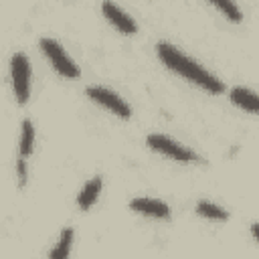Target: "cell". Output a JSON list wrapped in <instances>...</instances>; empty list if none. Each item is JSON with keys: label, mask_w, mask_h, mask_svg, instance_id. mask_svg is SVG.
I'll return each instance as SVG.
<instances>
[{"label": "cell", "mask_w": 259, "mask_h": 259, "mask_svg": "<svg viewBox=\"0 0 259 259\" xmlns=\"http://www.w3.org/2000/svg\"><path fill=\"white\" fill-rule=\"evenodd\" d=\"M158 57L164 61V65L172 71H176L178 75L186 77L188 81L200 85L202 89L210 91V93H223L225 85L223 81H219L214 75H210L206 69H202L198 63H194L192 59H188L184 53H180L176 47H172L170 42H158L156 45Z\"/></svg>", "instance_id": "obj_1"}, {"label": "cell", "mask_w": 259, "mask_h": 259, "mask_svg": "<svg viewBox=\"0 0 259 259\" xmlns=\"http://www.w3.org/2000/svg\"><path fill=\"white\" fill-rule=\"evenodd\" d=\"M40 49H42V53L49 57V61L53 63V67L57 69V73H61V75H65V77H79L77 65L69 59V55L65 53V49H63L55 38L42 36V38H40Z\"/></svg>", "instance_id": "obj_2"}, {"label": "cell", "mask_w": 259, "mask_h": 259, "mask_svg": "<svg viewBox=\"0 0 259 259\" xmlns=\"http://www.w3.org/2000/svg\"><path fill=\"white\" fill-rule=\"evenodd\" d=\"M148 146L156 152H162L166 156H170L172 160H178V162H196L200 160L192 150L180 146L178 142L170 140L168 136H162V134H150L148 136Z\"/></svg>", "instance_id": "obj_3"}, {"label": "cell", "mask_w": 259, "mask_h": 259, "mask_svg": "<svg viewBox=\"0 0 259 259\" xmlns=\"http://www.w3.org/2000/svg\"><path fill=\"white\" fill-rule=\"evenodd\" d=\"M10 73H12V85H14V95L18 103H26L28 99V77H30V67L28 59L24 53H14L10 61Z\"/></svg>", "instance_id": "obj_4"}, {"label": "cell", "mask_w": 259, "mask_h": 259, "mask_svg": "<svg viewBox=\"0 0 259 259\" xmlns=\"http://www.w3.org/2000/svg\"><path fill=\"white\" fill-rule=\"evenodd\" d=\"M87 95H89L93 101H97V103H101L103 107H107L109 111H113L115 115H119V117H130V115H132L130 105H127L119 95H115L113 91H109V89H105V87L91 85V87H87Z\"/></svg>", "instance_id": "obj_5"}, {"label": "cell", "mask_w": 259, "mask_h": 259, "mask_svg": "<svg viewBox=\"0 0 259 259\" xmlns=\"http://www.w3.org/2000/svg\"><path fill=\"white\" fill-rule=\"evenodd\" d=\"M101 10H103V14L107 16V20L113 22L121 32L134 34V32L138 30L136 20H134L130 14H125L117 4H113V2H103V4H101Z\"/></svg>", "instance_id": "obj_6"}, {"label": "cell", "mask_w": 259, "mask_h": 259, "mask_svg": "<svg viewBox=\"0 0 259 259\" xmlns=\"http://www.w3.org/2000/svg\"><path fill=\"white\" fill-rule=\"evenodd\" d=\"M130 206L142 214L154 217V219H168L170 217V208L166 202L156 200V198H146V196H138L130 200Z\"/></svg>", "instance_id": "obj_7"}, {"label": "cell", "mask_w": 259, "mask_h": 259, "mask_svg": "<svg viewBox=\"0 0 259 259\" xmlns=\"http://www.w3.org/2000/svg\"><path fill=\"white\" fill-rule=\"evenodd\" d=\"M231 101L247 111H253V113H259V95L245 89V87H233L231 93H229Z\"/></svg>", "instance_id": "obj_8"}, {"label": "cell", "mask_w": 259, "mask_h": 259, "mask_svg": "<svg viewBox=\"0 0 259 259\" xmlns=\"http://www.w3.org/2000/svg\"><path fill=\"white\" fill-rule=\"evenodd\" d=\"M99 190H101V178H99V176L91 178V180L81 188V192H79V196H77V204L81 206V210H87V208L97 200Z\"/></svg>", "instance_id": "obj_9"}, {"label": "cell", "mask_w": 259, "mask_h": 259, "mask_svg": "<svg viewBox=\"0 0 259 259\" xmlns=\"http://www.w3.org/2000/svg\"><path fill=\"white\" fill-rule=\"evenodd\" d=\"M71 243H73V229H63L57 247L51 251L49 259H67L69 251H71Z\"/></svg>", "instance_id": "obj_10"}, {"label": "cell", "mask_w": 259, "mask_h": 259, "mask_svg": "<svg viewBox=\"0 0 259 259\" xmlns=\"http://www.w3.org/2000/svg\"><path fill=\"white\" fill-rule=\"evenodd\" d=\"M196 212L200 217H206V219H212V221H227L229 219V212L225 208H221V206H217L208 200H200L196 204Z\"/></svg>", "instance_id": "obj_11"}, {"label": "cell", "mask_w": 259, "mask_h": 259, "mask_svg": "<svg viewBox=\"0 0 259 259\" xmlns=\"http://www.w3.org/2000/svg\"><path fill=\"white\" fill-rule=\"evenodd\" d=\"M32 140H34L32 121L30 119H24L22 121V136H20V158L22 160L32 152Z\"/></svg>", "instance_id": "obj_12"}, {"label": "cell", "mask_w": 259, "mask_h": 259, "mask_svg": "<svg viewBox=\"0 0 259 259\" xmlns=\"http://www.w3.org/2000/svg\"><path fill=\"white\" fill-rule=\"evenodd\" d=\"M214 6H217V8H221V10H223L231 20H241V16H243V14H241V10H239L233 2H229V0H214Z\"/></svg>", "instance_id": "obj_13"}, {"label": "cell", "mask_w": 259, "mask_h": 259, "mask_svg": "<svg viewBox=\"0 0 259 259\" xmlns=\"http://www.w3.org/2000/svg\"><path fill=\"white\" fill-rule=\"evenodd\" d=\"M16 168H18V180H20V184H24V180H26V164H24V160H22V158L18 160Z\"/></svg>", "instance_id": "obj_14"}, {"label": "cell", "mask_w": 259, "mask_h": 259, "mask_svg": "<svg viewBox=\"0 0 259 259\" xmlns=\"http://www.w3.org/2000/svg\"><path fill=\"white\" fill-rule=\"evenodd\" d=\"M251 235L259 241V223H255V225H251Z\"/></svg>", "instance_id": "obj_15"}]
</instances>
